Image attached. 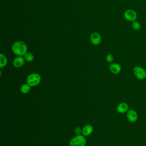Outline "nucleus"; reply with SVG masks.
Returning <instances> with one entry per match:
<instances>
[{
  "instance_id": "f257e3e1",
  "label": "nucleus",
  "mask_w": 146,
  "mask_h": 146,
  "mask_svg": "<svg viewBox=\"0 0 146 146\" xmlns=\"http://www.w3.org/2000/svg\"><path fill=\"white\" fill-rule=\"evenodd\" d=\"M27 45L22 40L15 42L11 46L12 52L17 56H24L27 52Z\"/></svg>"
},
{
  "instance_id": "f03ea898",
  "label": "nucleus",
  "mask_w": 146,
  "mask_h": 146,
  "mask_svg": "<svg viewBox=\"0 0 146 146\" xmlns=\"http://www.w3.org/2000/svg\"><path fill=\"white\" fill-rule=\"evenodd\" d=\"M87 143V140L84 136L82 135H76L70 141V146H85Z\"/></svg>"
},
{
  "instance_id": "7ed1b4c3",
  "label": "nucleus",
  "mask_w": 146,
  "mask_h": 146,
  "mask_svg": "<svg viewBox=\"0 0 146 146\" xmlns=\"http://www.w3.org/2000/svg\"><path fill=\"white\" fill-rule=\"evenodd\" d=\"M41 82V76L38 73H31L26 78V83L31 87H35L38 85Z\"/></svg>"
},
{
  "instance_id": "20e7f679",
  "label": "nucleus",
  "mask_w": 146,
  "mask_h": 146,
  "mask_svg": "<svg viewBox=\"0 0 146 146\" xmlns=\"http://www.w3.org/2000/svg\"><path fill=\"white\" fill-rule=\"evenodd\" d=\"M132 72L135 78L138 80H143L146 79V70L141 66H135L133 68Z\"/></svg>"
},
{
  "instance_id": "39448f33",
  "label": "nucleus",
  "mask_w": 146,
  "mask_h": 146,
  "mask_svg": "<svg viewBox=\"0 0 146 146\" xmlns=\"http://www.w3.org/2000/svg\"><path fill=\"white\" fill-rule=\"evenodd\" d=\"M125 19L128 22H133L136 20L137 15L136 12L132 9H127L124 13Z\"/></svg>"
},
{
  "instance_id": "423d86ee",
  "label": "nucleus",
  "mask_w": 146,
  "mask_h": 146,
  "mask_svg": "<svg viewBox=\"0 0 146 146\" xmlns=\"http://www.w3.org/2000/svg\"><path fill=\"white\" fill-rule=\"evenodd\" d=\"M90 40L91 43L95 45H99L102 42V36L98 32H92L90 36Z\"/></svg>"
},
{
  "instance_id": "0eeeda50",
  "label": "nucleus",
  "mask_w": 146,
  "mask_h": 146,
  "mask_svg": "<svg viewBox=\"0 0 146 146\" xmlns=\"http://www.w3.org/2000/svg\"><path fill=\"white\" fill-rule=\"evenodd\" d=\"M127 119L130 123H135L138 119V114L133 109L128 110L126 113Z\"/></svg>"
},
{
  "instance_id": "6e6552de",
  "label": "nucleus",
  "mask_w": 146,
  "mask_h": 146,
  "mask_svg": "<svg viewBox=\"0 0 146 146\" xmlns=\"http://www.w3.org/2000/svg\"><path fill=\"white\" fill-rule=\"evenodd\" d=\"M25 61L24 57L22 56H17L14 59L13 61V65L15 68H20L24 65Z\"/></svg>"
},
{
  "instance_id": "1a4fd4ad",
  "label": "nucleus",
  "mask_w": 146,
  "mask_h": 146,
  "mask_svg": "<svg viewBox=\"0 0 146 146\" xmlns=\"http://www.w3.org/2000/svg\"><path fill=\"white\" fill-rule=\"evenodd\" d=\"M128 108H129V106L127 103L121 102L117 105L116 110L119 113H127V112L129 110Z\"/></svg>"
},
{
  "instance_id": "9d476101",
  "label": "nucleus",
  "mask_w": 146,
  "mask_h": 146,
  "mask_svg": "<svg viewBox=\"0 0 146 146\" xmlns=\"http://www.w3.org/2000/svg\"><path fill=\"white\" fill-rule=\"evenodd\" d=\"M110 71L113 74H117L121 72V66L117 63H112L109 66Z\"/></svg>"
},
{
  "instance_id": "9b49d317",
  "label": "nucleus",
  "mask_w": 146,
  "mask_h": 146,
  "mask_svg": "<svg viewBox=\"0 0 146 146\" xmlns=\"http://www.w3.org/2000/svg\"><path fill=\"white\" fill-rule=\"evenodd\" d=\"M93 130L94 128L91 124H86L82 128V134L84 136H88L92 133Z\"/></svg>"
},
{
  "instance_id": "f8f14e48",
  "label": "nucleus",
  "mask_w": 146,
  "mask_h": 146,
  "mask_svg": "<svg viewBox=\"0 0 146 146\" xmlns=\"http://www.w3.org/2000/svg\"><path fill=\"white\" fill-rule=\"evenodd\" d=\"M31 86L27 84V83H25V84H23L21 86V88H20V91L22 93V94H27L30 92V90H31Z\"/></svg>"
},
{
  "instance_id": "ddd939ff",
  "label": "nucleus",
  "mask_w": 146,
  "mask_h": 146,
  "mask_svg": "<svg viewBox=\"0 0 146 146\" xmlns=\"http://www.w3.org/2000/svg\"><path fill=\"white\" fill-rule=\"evenodd\" d=\"M7 63V60L6 56L2 53L0 54V68L5 67Z\"/></svg>"
},
{
  "instance_id": "4468645a",
  "label": "nucleus",
  "mask_w": 146,
  "mask_h": 146,
  "mask_svg": "<svg viewBox=\"0 0 146 146\" xmlns=\"http://www.w3.org/2000/svg\"><path fill=\"white\" fill-rule=\"evenodd\" d=\"M23 56H24V58H25V60L28 62H31L33 61V60L34 59V55L31 52H27Z\"/></svg>"
},
{
  "instance_id": "2eb2a0df",
  "label": "nucleus",
  "mask_w": 146,
  "mask_h": 146,
  "mask_svg": "<svg viewBox=\"0 0 146 146\" xmlns=\"http://www.w3.org/2000/svg\"><path fill=\"white\" fill-rule=\"evenodd\" d=\"M132 27L135 31H139L141 29V25L137 21H135L132 22Z\"/></svg>"
},
{
  "instance_id": "dca6fc26",
  "label": "nucleus",
  "mask_w": 146,
  "mask_h": 146,
  "mask_svg": "<svg viewBox=\"0 0 146 146\" xmlns=\"http://www.w3.org/2000/svg\"><path fill=\"white\" fill-rule=\"evenodd\" d=\"M106 61L108 62V63H112L113 60V56L111 54H108L106 57Z\"/></svg>"
},
{
  "instance_id": "f3484780",
  "label": "nucleus",
  "mask_w": 146,
  "mask_h": 146,
  "mask_svg": "<svg viewBox=\"0 0 146 146\" xmlns=\"http://www.w3.org/2000/svg\"><path fill=\"white\" fill-rule=\"evenodd\" d=\"M74 132L76 134V135H82V129H81L79 127H76L74 129Z\"/></svg>"
}]
</instances>
